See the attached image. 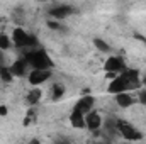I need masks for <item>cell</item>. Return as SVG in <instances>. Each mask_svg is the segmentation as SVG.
Here are the masks:
<instances>
[{"label": "cell", "mask_w": 146, "mask_h": 144, "mask_svg": "<svg viewBox=\"0 0 146 144\" xmlns=\"http://www.w3.org/2000/svg\"><path fill=\"white\" fill-rule=\"evenodd\" d=\"M117 132L124 137V139H127V143L129 141H141L143 139V132H139L136 127H133L129 122H126V120H117Z\"/></svg>", "instance_id": "3957f363"}, {"label": "cell", "mask_w": 146, "mask_h": 144, "mask_svg": "<svg viewBox=\"0 0 146 144\" xmlns=\"http://www.w3.org/2000/svg\"><path fill=\"white\" fill-rule=\"evenodd\" d=\"M49 78H51V71H48V70H31L29 76H27V80L33 87H37V85L48 81Z\"/></svg>", "instance_id": "9c48e42d"}, {"label": "cell", "mask_w": 146, "mask_h": 144, "mask_svg": "<svg viewBox=\"0 0 146 144\" xmlns=\"http://www.w3.org/2000/svg\"><path fill=\"white\" fill-rule=\"evenodd\" d=\"M107 92L112 93V95H119V93H129V87H127V83H126V80L122 78V75H117L112 81L109 83V87H107Z\"/></svg>", "instance_id": "ba28073f"}, {"label": "cell", "mask_w": 146, "mask_h": 144, "mask_svg": "<svg viewBox=\"0 0 146 144\" xmlns=\"http://www.w3.org/2000/svg\"><path fill=\"white\" fill-rule=\"evenodd\" d=\"M94 104H95V98L92 97V95H83L76 104H75V110H78V112H82L83 115H87L88 112H92L94 110Z\"/></svg>", "instance_id": "30bf717a"}, {"label": "cell", "mask_w": 146, "mask_h": 144, "mask_svg": "<svg viewBox=\"0 0 146 144\" xmlns=\"http://www.w3.org/2000/svg\"><path fill=\"white\" fill-rule=\"evenodd\" d=\"M122 78L126 80L127 87H129V92L131 90H138L141 87V78H139V71L136 68H127L124 73H121Z\"/></svg>", "instance_id": "52a82bcc"}, {"label": "cell", "mask_w": 146, "mask_h": 144, "mask_svg": "<svg viewBox=\"0 0 146 144\" xmlns=\"http://www.w3.org/2000/svg\"><path fill=\"white\" fill-rule=\"evenodd\" d=\"M0 20H2V19H0Z\"/></svg>", "instance_id": "f1b7e54d"}, {"label": "cell", "mask_w": 146, "mask_h": 144, "mask_svg": "<svg viewBox=\"0 0 146 144\" xmlns=\"http://www.w3.org/2000/svg\"><path fill=\"white\" fill-rule=\"evenodd\" d=\"M14 44H12V39L10 36H7L5 32H2L0 34V51H7V49H10Z\"/></svg>", "instance_id": "9a60e30c"}, {"label": "cell", "mask_w": 146, "mask_h": 144, "mask_svg": "<svg viewBox=\"0 0 146 144\" xmlns=\"http://www.w3.org/2000/svg\"><path fill=\"white\" fill-rule=\"evenodd\" d=\"M0 80L5 81V83H10V81L14 80V76H12V73H10V68H9V66L0 68Z\"/></svg>", "instance_id": "ac0fdd59"}, {"label": "cell", "mask_w": 146, "mask_h": 144, "mask_svg": "<svg viewBox=\"0 0 146 144\" xmlns=\"http://www.w3.org/2000/svg\"><path fill=\"white\" fill-rule=\"evenodd\" d=\"M34 119H36V112H34V108H29L27 110V115L24 119V126H29L31 122H34Z\"/></svg>", "instance_id": "ffe728a7"}, {"label": "cell", "mask_w": 146, "mask_h": 144, "mask_svg": "<svg viewBox=\"0 0 146 144\" xmlns=\"http://www.w3.org/2000/svg\"><path fill=\"white\" fill-rule=\"evenodd\" d=\"M139 102H141L143 105H146V90H141V92H139Z\"/></svg>", "instance_id": "44dd1931"}, {"label": "cell", "mask_w": 146, "mask_h": 144, "mask_svg": "<svg viewBox=\"0 0 146 144\" xmlns=\"http://www.w3.org/2000/svg\"><path fill=\"white\" fill-rule=\"evenodd\" d=\"M5 66V54H3V51H0V68H3Z\"/></svg>", "instance_id": "603a6c76"}, {"label": "cell", "mask_w": 146, "mask_h": 144, "mask_svg": "<svg viewBox=\"0 0 146 144\" xmlns=\"http://www.w3.org/2000/svg\"><path fill=\"white\" fill-rule=\"evenodd\" d=\"M7 114H9V108L5 105H0V115H7Z\"/></svg>", "instance_id": "cb8c5ba5"}, {"label": "cell", "mask_w": 146, "mask_h": 144, "mask_svg": "<svg viewBox=\"0 0 146 144\" xmlns=\"http://www.w3.org/2000/svg\"><path fill=\"white\" fill-rule=\"evenodd\" d=\"M24 59L27 61L31 70H48V71H51L54 68V61L46 53V49H42V48L26 51L24 53Z\"/></svg>", "instance_id": "6da1fadb"}, {"label": "cell", "mask_w": 146, "mask_h": 144, "mask_svg": "<svg viewBox=\"0 0 146 144\" xmlns=\"http://www.w3.org/2000/svg\"><path fill=\"white\" fill-rule=\"evenodd\" d=\"M51 92H53V100H60V98L65 95V87H63L61 83H54Z\"/></svg>", "instance_id": "e0dca14e"}, {"label": "cell", "mask_w": 146, "mask_h": 144, "mask_svg": "<svg viewBox=\"0 0 146 144\" xmlns=\"http://www.w3.org/2000/svg\"><path fill=\"white\" fill-rule=\"evenodd\" d=\"M27 144H41V143H39L37 139H31V141H29V143H27Z\"/></svg>", "instance_id": "484cf974"}, {"label": "cell", "mask_w": 146, "mask_h": 144, "mask_svg": "<svg viewBox=\"0 0 146 144\" xmlns=\"http://www.w3.org/2000/svg\"><path fill=\"white\" fill-rule=\"evenodd\" d=\"M126 144H127V143H126Z\"/></svg>", "instance_id": "f546056e"}, {"label": "cell", "mask_w": 146, "mask_h": 144, "mask_svg": "<svg viewBox=\"0 0 146 144\" xmlns=\"http://www.w3.org/2000/svg\"><path fill=\"white\" fill-rule=\"evenodd\" d=\"M54 144H72V143L65 137H58V139H54Z\"/></svg>", "instance_id": "7402d4cb"}, {"label": "cell", "mask_w": 146, "mask_h": 144, "mask_svg": "<svg viewBox=\"0 0 146 144\" xmlns=\"http://www.w3.org/2000/svg\"><path fill=\"white\" fill-rule=\"evenodd\" d=\"M141 83H143V85H146V76L143 78V80H141Z\"/></svg>", "instance_id": "4316f807"}, {"label": "cell", "mask_w": 146, "mask_h": 144, "mask_svg": "<svg viewBox=\"0 0 146 144\" xmlns=\"http://www.w3.org/2000/svg\"><path fill=\"white\" fill-rule=\"evenodd\" d=\"M10 73H12V76H26L27 75V68H29V65H27V61L24 59V56L22 58H19V59H15L10 66Z\"/></svg>", "instance_id": "8fae6325"}, {"label": "cell", "mask_w": 146, "mask_h": 144, "mask_svg": "<svg viewBox=\"0 0 146 144\" xmlns=\"http://www.w3.org/2000/svg\"><path fill=\"white\" fill-rule=\"evenodd\" d=\"M102 124H104V119L100 117V114H99V112L92 110V112H88V114L85 115V127H87L88 131L97 132V131H100V129H102Z\"/></svg>", "instance_id": "8992f818"}, {"label": "cell", "mask_w": 146, "mask_h": 144, "mask_svg": "<svg viewBox=\"0 0 146 144\" xmlns=\"http://www.w3.org/2000/svg\"><path fill=\"white\" fill-rule=\"evenodd\" d=\"M70 124L73 127H76V129H83L85 127V115L73 108L72 114H70Z\"/></svg>", "instance_id": "7c38bea8"}, {"label": "cell", "mask_w": 146, "mask_h": 144, "mask_svg": "<svg viewBox=\"0 0 146 144\" xmlns=\"http://www.w3.org/2000/svg\"><path fill=\"white\" fill-rule=\"evenodd\" d=\"M48 27L51 31H61V32H66V27L60 22V20H49L48 22Z\"/></svg>", "instance_id": "d6986e66"}, {"label": "cell", "mask_w": 146, "mask_h": 144, "mask_svg": "<svg viewBox=\"0 0 146 144\" xmlns=\"http://www.w3.org/2000/svg\"><path fill=\"white\" fill-rule=\"evenodd\" d=\"M115 104L122 108H127L134 104V98H133V95H129L127 92H126V93H119V95H115Z\"/></svg>", "instance_id": "4fadbf2b"}, {"label": "cell", "mask_w": 146, "mask_h": 144, "mask_svg": "<svg viewBox=\"0 0 146 144\" xmlns=\"http://www.w3.org/2000/svg\"><path fill=\"white\" fill-rule=\"evenodd\" d=\"M41 90L39 88H33L29 93H27V97H26V100H27V104L29 105H36V104H39V100H41Z\"/></svg>", "instance_id": "5bb4252c"}, {"label": "cell", "mask_w": 146, "mask_h": 144, "mask_svg": "<svg viewBox=\"0 0 146 144\" xmlns=\"http://www.w3.org/2000/svg\"><path fill=\"white\" fill-rule=\"evenodd\" d=\"M134 37H136V39H139L141 42H145V44H146V37H145V36H141L139 32H136V34H134Z\"/></svg>", "instance_id": "d4e9b609"}, {"label": "cell", "mask_w": 146, "mask_h": 144, "mask_svg": "<svg viewBox=\"0 0 146 144\" xmlns=\"http://www.w3.org/2000/svg\"><path fill=\"white\" fill-rule=\"evenodd\" d=\"M75 7L73 5H68V3H58V5H53L51 9H49V15L53 17V20H61V19H65V17H68V15H72L75 14Z\"/></svg>", "instance_id": "5b68a950"}, {"label": "cell", "mask_w": 146, "mask_h": 144, "mask_svg": "<svg viewBox=\"0 0 146 144\" xmlns=\"http://www.w3.org/2000/svg\"><path fill=\"white\" fill-rule=\"evenodd\" d=\"M12 44L17 48V49H37L39 48V41L36 36H31L27 34L22 27H15L12 31Z\"/></svg>", "instance_id": "7a4b0ae2"}, {"label": "cell", "mask_w": 146, "mask_h": 144, "mask_svg": "<svg viewBox=\"0 0 146 144\" xmlns=\"http://www.w3.org/2000/svg\"><path fill=\"white\" fill-rule=\"evenodd\" d=\"M104 70L109 75H115L117 76V75L126 71L127 66H126V63H124V59L121 56H110V58H107V61L104 63Z\"/></svg>", "instance_id": "277c9868"}, {"label": "cell", "mask_w": 146, "mask_h": 144, "mask_svg": "<svg viewBox=\"0 0 146 144\" xmlns=\"http://www.w3.org/2000/svg\"><path fill=\"white\" fill-rule=\"evenodd\" d=\"M94 46H95L100 53H110V46L104 41V39H100V37H95V39H94Z\"/></svg>", "instance_id": "2e32d148"}, {"label": "cell", "mask_w": 146, "mask_h": 144, "mask_svg": "<svg viewBox=\"0 0 146 144\" xmlns=\"http://www.w3.org/2000/svg\"><path fill=\"white\" fill-rule=\"evenodd\" d=\"M100 144H109V143H100Z\"/></svg>", "instance_id": "83f0119b"}]
</instances>
